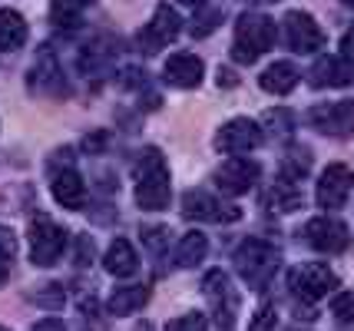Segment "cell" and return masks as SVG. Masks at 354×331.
Masks as SVG:
<instances>
[{"instance_id":"obj_20","label":"cell","mask_w":354,"mask_h":331,"mask_svg":"<svg viewBox=\"0 0 354 331\" xmlns=\"http://www.w3.org/2000/svg\"><path fill=\"white\" fill-rule=\"evenodd\" d=\"M103 268H106L109 275H116V278H129V275H136V268H139L136 249H133L126 238H116V242L106 249V255H103Z\"/></svg>"},{"instance_id":"obj_11","label":"cell","mask_w":354,"mask_h":331,"mask_svg":"<svg viewBox=\"0 0 354 331\" xmlns=\"http://www.w3.org/2000/svg\"><path fill=\"white\" fill-rule=\"evenodd\" d=\"M183 212H185V219H192V222H239V216H242L235 205L218 202L216 196L205 192V189L185 192Z\"/></svg>"},{"instance_id":"obj_3","label":"cell","mask_w":354,"mask_h":331,"mask_svg":"<svg viewBox=\"0 0 354 331\" xmlns=\"http://www.w3.org/2000/svg\"><path fill=\"white\" fill-rule=\"evenodd\" d=\"M232 265L245 278L248 288H268V282L275 278L278 265H281V252L265 238H245L232 252Z\"/></svg>"},{"instance_id":"obj_1","label":"cell","mask_w":354,"mask_h":331,"mask_svg":"<svg viewBox=\"0 0 354 331\" xmlns=\"http://www.w3.org/2000/svg\"><path fill=\"white\" fill-rule=\"evenodd\" d=\"M133 179H136V202L149 212H159L169 205V169H166V156L162 149H142L136 159V169H133Z\"/></svg>"},{"instance_id":"obj_40","label":"cell","mask_w":354,"mask_h":331,"mask_svg":"<svg viewBox=\"0 0 354 331\" xmlns=\"http://www.w3.org/2000/svg\"><path fill=\"white\" fill-rule=\"evenodd\" d=\"M179 3H185V7H202V3H209V0H179Z\"/></svg>"},{"instance_id":"obj_25","label":"cell","mask_w":354,"mask_h":331,"mask_svg":"<svg viewBox=\"0 0 354 331\" xmlns=\"http://www.w3.org/2000/svg\"><path fill=\"white\" fill-rule=\"evenodd\" d=\"M259 129H262V140L268 136V140H275V142H285L288 136H292L295 120H292V113L285 110V106H275V110H268L262 116Z\"/></svg>"},{"instance_id":"obj_14","label":"cell","mask_w":354,"mask_h":331,"mask_svg":"<svg viewBox=\"0 0 354 331\" xmlns=\"http://www.w3.org/2000/svg\"><path fill=\"white\" fill-rule=\"evenodd\" d=\"M30 90L40 96H66L70 86H66V77H63L60 64L53 57V50H40L37 53V64L30 70Z\"/></svg>"},{"instance_id":"obj_37","label":"cell","mask_w":354,"mask_h":331,"mask_svg":"<svg viewBox=\"0 0 354 331\" xmlns=\"http://www.w3.org/2000/svg\"><path fill=\"white\" fill-rule=\"evenodd\" d=\"M33 331H66V328H63L60 318H44V321L33 325Z\"/></svg>"},{"instance_id":"obj_9","label":"cell","mask_w":354,"mask_h":331,"mask_svg":"<svg viewBox=\"0 0 354 331\" xmlns=\"http://www.w3.org/2000/svg\"><path fill=\"white\" fill-rule=\"evenodd\" d=\"M259 142H262V129H259L255 120H245V116L225 123V126L216 133V149L225 153V156H245Z\"/></svg>"},{"instance_id":"obj_17","label":"cell","mask_w":354,"mask_h":331,"mask_svg":"<svg viewBox=\"0 0 354 331\" xmlns=\"http://www.w3.org/2000/svg\"><path fill=\"white\" fill-rule=\"evenodd\" d=\"M202 73H205V66L196 53H172L166 60V79L179 90H196L202 83Z\"/></svg>"},{"instance_id":"obj_42","label":"cell","mask_w":354,"mask_h":331,"mask_svg":"<svg viewBox=\"0 0 354 331\" xmlns=\"http://www.w3.org/2000/svg\"><path fill=\"white\" fill-rule=\"evenodd\" d=\"M259 3H278V0H259Z\"/></svg>"},{"instance_id":"obj_41","label":"cell","mask_w":354,"mask_h":331,"mask_svg":"<svg viewBox=\"0 0 354 331\" xmlns=\"http://www.w3.org/2000/svg\"><path fill=\"white\" fill-rule=\"evenodd\" d=\"M341 3H348V7H354V0H341Z\"/></svg>"},{"instance_id":"obj_31","label":"cell","mask_w":354,"mask_h":331,"mask_svg":"<svg viewBox=\"0 0 354 331\" xmlns=\"http://www.w3.org/2000/svg\"><path fill=\"white\" fill-rule=\"evenodd\" d=\"M222 20V10H209V14H196V20H192V37H209V33L216 30V23Z\"/></svg>"},{"instance_id":"obj_12","label":"cell","mask_w":354,"mask_h":331,"mask_svg":"<svg viewBox=\"0 0 354 331\" xmlns=\"http://www.w3.org/2000/svg\"><path fill=\"white\" fill-rule=\"evenodd\" d=\"M259 176H262V169H259L255 159L232 156L216 169V186L225 192V196H245V192L259 182Z\"/></svg>"},{"instance_id":"obj_13","label":"cell","mask_w":354,"mask_h":331,"mask_svg":"<svg viewBox=\"0 0 354 331\" xmlns=\"http://www.w3.org/2000/svg\"><path fill=\"white\" fill-rule=\"evenodd\" d=\"M351 186H354V173L344 166V162H331L328 169L322 173L318 179V205L322 209H341V205L348 202V196H351Z\"/></svg>"},{"instance_id":"obj_36","label":"cell","mask_w":354,"mask_h":331,"mask_svg":"<svg viewBox=\"0 0 354 331\" xmlns=\"http://www.w3.org/2000/svg\"><path fill=\"white\" fill-rule=\"evenodd\" d=\"M341 57L354 60V23H351V30L344 33V40H341Z\"/></svg>"},{"instance_id":"obj_7","label":"cell","mask_w":354,"mask_h":331,"mask_svg":"<svg viewBox=\"0 0 354 331\" xmlns=\"http://www.w3.org/2000/svg\"><path fill=\"white\" fill-rule=\"evenodd\" d=\"M281 30H285V47L292 53H305L308 57V53H318L324 47V30L315 23V17L305 14V10H288Z\"/></svg>"},{"instance_id":"obj_33","label":"cell","mask_w":354,"mask_h":331,"mask_svg":"<svg viewBox=\"0 0 354 331\" xmlns=\"http://www.w3.org/2000/svg\"><path fill=\"white\" fill-rule=\"evenodd\" d=\"M272 328H275V308H272V305H265L262 312L252 318V328L248 331H272Z\"/></svg>"},{"instance_id":"obj_27","label":"cell","mask_w":354,"mask_h":331,"mask_svg":"<svg viewBox=\"0 0 354 331\" xmlns=\"http://www.w3.org/2000/svg\"><path fill=\"white\" fill-rule=\"evenodd\" d=\"M30 301L37 308H50V312H57L66 305V292H63V285L57 282H46V285H37L30 292Z\"/></svg>"},{"instance_id":"obj_24","label":"cell","mask_w":354,"mask_h":331,"mask_svg":"<svg viewBox=\"0 0 354 331\" xmlns=\"http://www.w3.org/2000/svg\"><path fill=\"white\" fill-rule=\"evenodd\" d=\"M205 255H209V238L202 236V232H185L179 238V245H176V265L196 268L205 262Z\"/></svg>"},{"instance_id":"obj_29","label":"cell","mask_w":354,"mask_h":331,"mask_svg":"<svg viewBox=\"0 0 354 331\" xmlns=\"http://www.w3.org/2000/svg\"><path fill=\"white\" fill-rule=\"evenodd\" d=\"M166 331H209V318L202 312H185L183 318H172Z\"/></svg>"},{"instance_id":"obj_35","label":"cell","mask_w":354,"mask_h":331,"mask_svg":"<svg viewBox=\"0 0 354 331\" xmlns=\"http://www.w3.org/2000/svg\"><path fill=\"white\" fill-rule=\"evenodd\" d=\"M103 146H106V133H90L86 142H83V149H86V153H96V149H103Z\"/></svg>"},{"instance_id":"obj_30","label":"cell","mask_w":354,"mask_h":331,"mask_svg":"<svg viewBox=\"0 0 354 331\" xmlns=\"http://www.w3.org/2000/svg\"><path fill=\"white\" fill-rule=\"evenodd\" d=\"M335 321L341 325H354V292H341L338 299H335Z\"/></svg>"},{"instance_id":"obj_28","label":"cell","mask_w":354,"mask_h":331,"mask_svg":"<svg viewBox=\"0 0 354 331\" xmlns=\"http://www.w3.org/2000/svg\"><path fill=\"white\" fill-rule=\"evenodd\" d=\"M142 238H146V249L156 262H166L169 252V229L166 225H142Z\"/></svg>"},{"instance_id":"obj_5","label":"cell","mask_w":354,"mask_h":331,"mask_svg":"<svg viewBox=\"0 0 354 331\" xmlns=\"http://www.w3.org/2000/svg\"><path fill=\"white\" fill-rule=\"evenodd\" d=\"M308 123L331 140H351L354 133V100L341 103H318L308 110Z\"/></svg>"},{"instance_id":"obj_8","label":"cell","mask_w":354,"mask_h":331,"mask_svg":"<svg viewBox=\"0 0 354 331\" xmlns=\"http://www.w3.org/2000/svg\"><path fill=\"white\" fill-rule=\"evenodd\" d=\"M305 242H308L311 249H318V252L338 255L351 245V232H348V225L341 219H335V216H318V219H311L308 225H305Z\"/></svg>"},{"instance_id":"obj_32","label":"cell","mask_w":354,"mask_h":331,"mask_svg":"<svg viewBox=\"0 0 354 331\" xmlns=\"http://www.w3.org/2000/svg\"><path fill=\"white\" fill-rule=\"evenodd\" d=\"M14 255H17V236H14V229L0 225V262H14Z\"/></svg>"},{"instance_id":"obj_21","label":"cell","mask_w":354,"mask_h":331,"mask_svg":"<svg viewBox=\"0 0 354 331\" xmlns=\"http://www.w3.org/2000/svg\"><path fill=\"white\" fill-rule=\"evenodd\" d=\"M146 301H149V288L146 285H123V288H116L113 295H109V315L116 318H126L139 312V308H146Z\"/></svg>"},{"instance_id":"obj_38","label":"cell","mask_w":354,"mask_h":331,"mask_svg":"<svg viewBox=\"0 0 354 331\" xmlns=\"http://www.w3.org/2000/svg\"><path fill=\"white\" fill-rule=\"evenodd\" d=\"M235 83H239V77L232 73L229 66H222V70H218V86H235Z\"/></svg>"},{"instance_id":"obj_23","label":"cell","mask_w":354,"mask_h":331,"mask_svg":"<svg viewBox=\"0 0 354 331\" xmlns=\"http://www.w3.org/2000/svg\"><path fill=\"white\" fill-rule=\"evenodd\" d=\"M27 44V20L10 10V7H3L0 10V50L3 53H14Z\"/></svg>"},{"instance_id":"obj_19","label":"cell","mask_w":354,"mask_h":331,"mask_svg":"<svg viewBox=\"0 0 354 331\" xmlns=\"http://www.w3.org/2000/svg\"><path fill=\"white\" fill-rule=\"evenodd\" d=\"M53 199L63 205V209H70V212H77L86 205V182H83V176L77 169H63V173L53 176Z\"/></svg>"},{"instance_id":"obj_4","label":"cell","mask_w":354,"mask_h":331,"mask_svg":"<svg viewBox=\"0 0 354 331\" xmlns=\"http://www.w3.org/2000/svg\"><path fill=\"white\" fill-rule=\"evenodd\" d=\"M27 242H30V262L46 268L63 255V249H66V232H63L50 216L37 212L30 219V229H27Z\"/></svg>"},{"instance_id":"obj_16","label":"cell","mask_w":354,"mask_h":331,"mask_svg":"<svg viewBox=\"0 0 354 331\" xmlns=\"http://www.w3.org/2000/svg\"><path fill=\"white\" fill-rule=\"evenodd\" d=\"M308 83L315 90H338L354 83V60L348 57H322L308 70Z\"/></svg>"},{"instance_id":"obj_26","label":"cell","mask_w":354,"mask_h":331,"mask_svg":"<svg viewBox=\"0 0 354 331\" xmlns=\"http://www.w3.org/2000/svg\"><path fill=\"white\" fill-rule=\"evenodd\" d=\"M90 3L93 0H53L50 17H53V23H57L63 33H70L80 27V10H86Z\"/></svg>"},{"instance_id":"obj_22","label":"cell","mask_w":354,"mask_h":331,"mask_svg":"<svg viewBox=\"0 0 354 331\" xmlns=\"http://www.w3.org/2000/svg\"><path fill=\"white\" fill-rule=\"evenodd\" d=\"M259 86L272 96L292 93L295 86H298V70H295L292 64H285V60H278V64H272L262 77H259Z\"/></svg>"},{"instance_id":"obj_10","label":"cell","mask_w":354,"mask_h":331,"mask_svg":"<svg viewBox=\"0 0 354 331\" xmlns=\"http://www.w3.org/2000/svg\"><path fill=\"white\" fill-rule=\"evenodd\" d=\"M179 27H183L179 14L172 10L169 3H159L153 20H149V23L142 27V33H139V47H142V53H156V50L169 47L172 40L179 37Z\"/></svg>"},{"instance_id":"obj_43","label":"cell","mask_w":354,"mask_h":331,"mask_svg":"<svg viewBox=\"0 0 354 331\" xmlns=\"http://www.w3.org/2000/svg\"><path fill=\"white\" fill-rule=\"evenodd\" d=\"M0 331H7V328H0Z\"/></svg>"},{"instance_id":"obj_39","label":"cell","mask_w":354,"mask_h":331,"mask_svg":"<svg viewBox=\"0 0 354 331\" xmlns=\"http://www.w3.org/2000/svg\"><path fill=\"white\" fill-rule=\"evenodd\" d=\"M7 272H10V262H0V282L7 278Z\"/></svg>"},{"instance_id":"obj_18","label":"cell","mask_w":354,"mask_h":331,"mask_svg":"<svg viewBox=\"0 0 354 331\" xmlns=\"http://www.w3.org/2000/svg\"><path fill=\"white\" fill-rule=\"evenodd\" d=\"M116 53H120V44H116L113 37L93 40L90 47H83V53H80V70H83L86 77L100 79L109 70V64L116 60Z\"/></svg>"},{"instance_id":"obj_34","label":"cell","mask_w":354,"mask_h":331,"mask_svg":"<svg viewBox=\"0 0 354 331\" xmlns=\"http://www.w3.org/2000/svg\"><path fill=\"white\" fill-rule=\"evenodd\" d=\"M142 79H146V73L139 66H126L123 73H120V86L123 90H136V86H142Z\"/></svg>"},{"instance_id":"obj_2","label":"cell","mask_w":354,"mask_h":331,"mask_svg":"<svg viewBox=\"0 0 354 331\" xmlns=\"http://www.w3.org/2000/svg\"><path fill=\"white\" fill-rule=\"evenodd\" d=\"M275 44V20L248 10L235 20V37H232V60L235 64H255L259 57H265Z\"/></svg>"},{"instance_id":"obj_6","label":"cell","mask_w":354,"mask_h":331,"mask_svg":"<svg viewBox=\"0 0 354 331\" xmlns=\"http://www.w3.org/2000/svg\"><path fill=\"white\" fill-rule=\"evenodd\" d=\"M288 285H292L295 299L301 301H322L328 292H335V272L328 265H318V262H305V265H295L292 275H288Z\"/></svg>"},{"instance_id":"obj_15","label":"cell","mask_w":354,"mask_h":331,"mask_svg":"<svg viewBox=\"0 0 354 331\" xmlns=\"http://www.w3.org/2000/svg\"><path fill=\"white\" fill-rule=\"evenodd\" d=\"M202 292H205L209 301H212V312H216L222 331H229L232 325H235V308H239V299H235V292H232L225 272H209V275H205V282H202Z\"/></svg>"}]
</instances>
